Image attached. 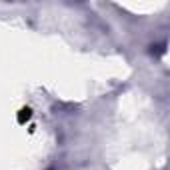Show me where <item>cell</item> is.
Here are the masks:
<instances>
[{
	"mask_svg": "<svg viewBox=\"0 0 170 170\" xmlns=\"http://www.w3.org/2000/svg\"><path fill=\"white\" fill-rule=\"evenodd\" d=\"M28 118H30V110H28V108H24V110H20V118H18L20 122L28 120Z\"/></svg>",
	"mask_w": 170,
	"mask_h": 170,
	"instance_id": "6da1fadb",
	"label": "cell"
}]
</instances>
